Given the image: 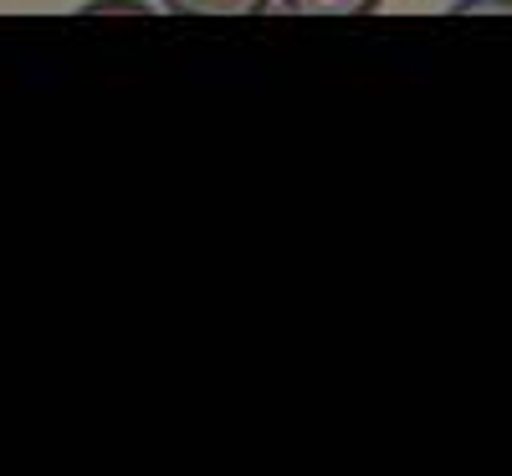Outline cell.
<instances>
[{"instance_id":"1","label":"cell","mask_w":512,"mask_h":476,"mask_svg":"<svg viewBox=\"0 0 512 476\" xmlns=\"http://www.w3.org/2000/svg\"><path fill=\"white\" fill-rule=\"evenodd\" d=\"M175 16H256L267 0H164Z\"/></svg>"},{"instance_id":"2","label":"cell","mask_w":512,"mask_h":476,"mask_svg":"<svg viewBox=\"0 0 512 476\" xmlns=\"http://www.w3.org/2000/svg\"><path fill=\"white\" fill-rule=\"evenodd\" d=\"M292 16H369L379 0H282Z\"/></svg>"},{"instance_id":"3","label":"cell","mask_w":512,"mask_h":476,"mask_svg":"<svg viewBox=\"0 0 512 476\" xmlns=\"http://www.w3.org/2000/svg\"><path fill=\"white\" fill-rule=\"evenodd\" d=\"M456 11L461 16H472V11H512V0H461Z\"/></svg>"}]
</instances>
